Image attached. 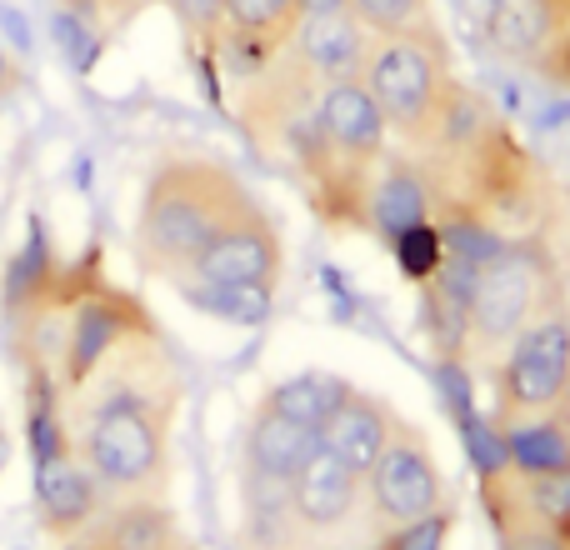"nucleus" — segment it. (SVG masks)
<instances>
[{
  "label": "nucleus",
  "mask_w": 570,
  "mask_h": 550,
  "mask_svg": "<svg viewBox=\"0 0 570 550\" xmlns=\"http://www.w3.org/2000/svg\"><path fill=\"white\" fill-rule=\"evenodd\" d=\"M66 431L106 501H166L180 375L166 341H130L60 401Z\"/></svg>",
  "instance_id": "obj_1"
},
{
  "label": "nucleus",
  "mask_w": 570,
  "mask_h": 550,
  "mask_svg": "<svg viewBox=\"0 0 570 550\" xmlns=\"http://www.w3.org/2000/svg\"><path fill=\"white\" fill-rule=\"evenodd\" d=\"M250 186L220 156L176 150L156 160L136 200V261L150 275L180 281L196 256L250 206Z\"/></svg>",
  "instance_id": "obj_2"
},
{
  "label": "nucleus",
  "mask_w": 570,
  "mask_h": 550,
  "mask_svg": "<svg viewBox=\"0 0 570 550\" xmlns=\"http://www.w3.org/2000/svg\"><path fill=\"white\" fill-rule=\"evenodd\" d=\"M561 266L546 246H505L475 266L461 301V351L495 361L531 321L561 311Z\"/></svg>",
  "instance_id": "obj_3"
},
{
  "label": "nucleus",
  "mask_w": 570,
  "mask_h": 550,
  "mask_svg": "<svg viewBox=\"0 0 570 550\" xmlns=\"http://www.w3.org/2000/svg\"><path fill=\"white\" fill-rule=\"evenodd\" d=\"M361 86L371 90L375 110L385 116V130L401 136L411 150H421L455 86L451 40L441 36V26L371 40V56L361 66Z\"/></svg>",
  "instance_id": "obj_4"
},
{
  "label": "nucleus",
  "mask_w": 570,
  "mask_h": 550,
  "mask_svg": "<svg viewBox=\"0 0 570 550\" xmlns=\"http://www.w3.org/2000/svg\"><path fill=\"white\" fill-rule=\"evenodd\" d=\"M570 395V311L541 315L531 321L501 355L491 371V411L495 431L525 415H541L551 405H561Z\"/></svg>",
  "instance_id": "obj_5"
},
{
  "label": "nucleus",
  "mask_w": 570,
  "mask_h": 550,
  "mask_svg": "<svg viewBox=\"0 0 570 550\" xmlns=\"http://www.w3.org/2000/svg\"><path fill=\"white\" fill-rule=\"evenodd\" d=\"M361 491H365V511H371V521L381 526V531H395V526H411V521H421V515L441 511L445 475L431 451V435L395 415L391 441L375 455Z\"/></svg>",
  "instance_id": "obj_6"
},
{
  "label": "nucleus",
  "mask_w": 570,
  "mask_h": 550,
  "mask_svg": "<svg viewBox=\"0 0 570 550\" xmlns=\"http://www.w3.org/2000/svg\"><path fill=\"white\" fill-rule=\"evenodd\" d=\"M285 275V240L281 226L261 200H250L216 240L196 256L180 281H200L210 291H226V295H246V301H271ZM176 285V281H170Z\"/></svg>",
  "instance_id": "obj_7"
},
{
  "label": "nucleus",
  "mask_w": 570,
  "mask_h": 550,
  "mask_svg": "<svg viewBox=\"0 0 570 550\" xmlns=\"http://www.w3.org/2000/svg\"><path fill=\"white\" fill-rule=\"evenodd\" d=\"M315 136L321 156L345 170H375L391 156V130L361 80H331L315 96Z\"/></svg>",
  "instance_id": "obj_8"
},
{
  "label": "nucleus",
  "mask_w": 570,
  "mask_h": 550,
  "mask_svg": "<svg viewBox=\"0 0 570 550\" xmlns=\"http://www.w3.org/2000/svg\"><path fill=\"white\" fill-rule=\"evenodd\" d=\"M365 505V491L335 455H325L321 445L311 451V461L291 475L285 485V511H291L301 536H335L355 521V511Z\"/></svg>",
  "instance_id": "obj_9"
},
{
  "label": "nucleus",
  "mask_w": 570,
  "mask_h": 550,
  "mask_svg": "<svg viewBox=\"0 0 570 550\" xmlns=\"http://www.w3.org/2000/svg\"><path fill=\"white\" fill-rule=\"evenodd\" d=\"M415 226H435V196L415 156H385L365 200V230L375 240H401Z\"/></svg>",
  "instance_id": "obj_10"
},
{
  "label": "nucleus",
  "mask_w": 570,
  "mask_h": 550,
  "mask_svg": "<svg viewBox=\"0 0 570 550\" xmlns=\"http://www.w3.org/2000/svg\"><path fill=\"white\" fill-rule=\"evenodd\" d=\"M391 425H395L391 405L351 385V391L335 401V411L325 415V425L315 431V445H321L325 455H335L355 481H365L371 465H375V455H381L385 441H391Z\"/></svg>",
  "instance_id": "obj_11"
},
{
  "label": "nucleus",
  "mask_w": 570,
  "mask_h": 550,
  "mask_svg": "<svg viewBox=\"0 0 570 550\" xmlns=\"http://www.w3.org/2000/svg\"><path fill=\"white\" fill-rule=\"evenodd\" d=\"M291 50L301 66L311 70L321 86L331 80H361V66L371 56V30L351 16V10H331V16H301Z\"/></svg>",
  "instance_id": "obj_12"
},
{
  "label": "nucleus",
  "mask_w": 570,
  "mask_h": 550,
  "mask_svg": "<svg viewBox=\"0 0 570 550\" xmlns=\"http://www.w3.org/2000/svg\"><path fill=\"white\" fill-rule=\"evenodd\" d=\"M190 536L166 501H110L76 550H180Z\"/></svg>",
  "instance_id": "obj_13"
},
{
  "label": "nucleus",
  "mask_w": 570,
  "mask_h": 550,
  "mask_svg": "<svg viewBox=\"0 0 570 550\" xmlns=\"http://www.w3.org/2000/svg\"><path fill=\"white\" fill-rule=\"evenodd\" d=\"M485 36L501 56L535 66L556 40L570 36V0H491Z\"/></svg>",
  "instance_id": "obj_14"
},
{
  "label": "nucleus",
  "mask_w": 570,
  "mask_h": 550,
  "mask_svg": "<svg viewBox=\"0 0 570 550\" xmlns=\"http://www.w3.org/2000/svg\"><path fill=\"white\" fill-rule=\"evenodd\" d=\"M495 445H501V465L511 475L570 471V395L541 415H525V421L501 425V431H495Z\"/></svg>",
  "instance_id": "obj_15"
},
{
  "label": "nucleus",
  "mask_w": 570,
  "mask_h": 550,
  "mask_svg": "<svg viewBox=\"0 0 570 550\" xmlns=\"http://www.w3.org/2000/svg\"><path fill=\"white\" fill-rule=\"evenodd\" d=\"M315 451V431L305 425H291L281 415H266L256 411L240 435V465H246V481H261V485H291V475L311 461Z\"/></svg>",
  "instance_id": "obj_16"
},
{
  "label": "nucleus",
  "mask_w": 570,
  "mask_h": 550,
  "mask_svg": "<svg viewBox=\"0 0 570 550\" xmlns=\"http://www.w3.org/2000/svg\"><path fill=\"white\" fill-rule=\"evenodd\" d=\"M345 391H351V381H341V375H331V371H301V375H285V381L271 385V391L256 401V411L281 415V421L305 425V431H321L325 415L335 411V401H341Z\"/></svg>",
  "instance_id": "obj_17"
},
{
  "label": "nucleus",
  "mask_w": 570,
  "mask_h": 550,
  "mask_svg": "<svg viewBox=\"0 0 570 550\" xmlns=\"http://www.w3.org/2000/svg\"><path fill=\"white\" fill-rule=\"evenodd\" d=\"M475 481H481L485 521H491L501 550H570L561 536H551L541 521H531V515L515 505V495H511V485H505L501 465H495V471H475Z\"/></svg>",
  "instance_id": "obj_18"
},
{
  "label": "nucleus",
  "mask_w": 570,
  "mask_h": 550,
  "mask_svg": "<svg viewBox=\"0 0 570 550\" xmlns=\"http://www.w3.org/2000/svg\"><path fill=\"white\" fill-rule=\"evenodd\" d=\"M505 485H511L515 505H521L531 521H541L546 531L561 536L570 546V471H546V475H511L505 471Z\"/></svg>",
  "instance_id": "obj_19"
},
{
  "label": "nucleus",
  "mask_w": 570,
  "mask_h": 550,
  "mask_svg": "<svg viewBox=\"0 0 570 550\" xmlns=\"http://www.w3.org/2000/svg\"><path fill=\"white\" fill-rule=\"evenodd\" d=\"M355 20L371 30V40H385V36H405V30H421V26H435V10L431 0H345Z\"/></svg>",
  "instance_id": "obj_20"
},
{
  "label": "nucleus",
  "mask_w": 570,
  "mask_h": 550,
  "mask_svg": "<svg viewBox=\"0 0 570 550\" xmlns=\"http://www.w3.org/2000/svg\"><path fill=\"white\" fill-rule=\"evenodd\" d=\"M160 6L176 16L186 46L210 66L216 46H220V30H226V0H160Z\"/></svg>",
  "instance_id": "obj_21"
},
{
  "label": "nucleus",
  "mask_w": 570,
  "mask_h": 550,
  "mask_svg": "<svg viewBox=\"0 0 570 550\" xmlns=\"http://www.w3.org/2000/svg\"><path fill=\"white\" fill-rule=\"evenodd\" d=\"M395 251V266H401L405 281L415 285H431L435 275L445 271V240H441V226H415L405 230L401 240H391Z\"/></svg>",
  "instance_id": "obj_22"
},
{
  "label": "nucleus",
  "mask_w": 570,
  "mask_h": 550,
  "mask_svg": "<svg viewBox=\"0 0 570 550\" xmlns=\"http://www.w3.org/2000/svg\"><path fill=\"white\" fill-rule=\"evenodd\" d=\"M455 536V505H441V511L421 515L411 526H395V531H381L375 550H445Z\"/></svg>",
  "instance_id": "obj_23"
},
{
  "label": "nucleus",
  "mask_w": 570,
  "mask_h": 550,
  "mask_svg": "<svg viewBox=\"0 0 570 550\" xmlns=\"http://www.w3.org/2000/svg\"><path fill=\"white\" fill-rule=\"evenodd\" d=\"M531 70H541L546 80H556V86H570V36L566 40H556L551 50H546L541 60H535Z\"/></svg>",
  "instance_id": "obj_24"
},
{
  "label": "nucleus",
  "mask_w": 570,
  "mask_h": 550,
  "mask_svg": "<svg viewBox=\"0 0 570 550\" xmlns=\"http://www.w3.org/2000/svg\"><path fill=\"white\" fill-rule=\"evenodd\" d=\"M146 6L150 0H96V20H106L110 30H126Z\"/></svg>",
  "instance_id": "obj_25"
},
{
  "label": "nucleus",
  "mask_w": 570,
  "mask_h": 550,
  "mask_svg": "<svg viewBox=\"0 0 570 550\" xmlns=\"http://www.w3.org/2000/svg\"><path fill=\"white\" fill-rule=\"evenodd\" d=\"M16 80H20V70H16V60L6 56V46H0V100L16 90Z\"/></svg>",
  "instance_id": "obj_26"
},
{
  "label": "nucleus",
  "mask_w": 570,
  "mask_h": 550,
  "mask_svg": "<svg viewBox=\"0 0 570 550\" xmlns=\"http://www.w3.org/2000/svg\"><path fill=\"white\" fill-rule=\"evenodd\" d=\"M60 10L70 20H96V0H60Z\"/></svg>",
  "instance_id": "obj_27"
},
{
  "label": "nucleus",
  "mask_w": 570,
  "mask_h": 550,
  "mask_svg": "<svg viewBox=\"0 0 570 550\" xmlns=\"http://www.w3.org/2000/svg\"><path fill=\"white\" fill-rule=\"evenodd\" d=\"M331 10H345V0H301V16H331Z\"/></svg>",
  "instance_id": "obj_28"
},
{
  "label": "nucleus",
  "mask_w": 570,
  "mask_h": 550,
  "mask_svg": "<svg viewBox=\"0 0 570 550\" xmlns=\"http://www.w3.org/2000/svg\"><path fill=\"white\" fill-rule=\"evenodd\" d=\"M10 455H16V445H10V425H6V415H0V475L10 471Z\"/></svg>",
  "instance_id": "obj_29"
},
{
  "label": "nucleus",
  "mask_w": 570,
  "mask_h": 550,
  "mask_svg": "<svg viewBox=\"0 0 570 550\" xmlns=\"http://www.w3.org/2000/svg\"><path fill=\"white\" fill-rule=\"evenodd\" d=\"M180 550H196V546H190V541H186V546H180Z\"/></svg>",
  "instance_id": "obj_30"
},
{
  "label": "nucleus",
  "mask_w": 570,
  "mask_h": 550,
  "mask_svg": "<svg viewBox=\"0 0 570 550\" xmlns=\"http://www.w3.org/2000/svg\"><path fill=\"white\" fill-rule=\"evenodd\" d=\"M365 550H375V546H365Z\"/></svg>",
  "instance_id": "obj_31"
}]
</instances>
